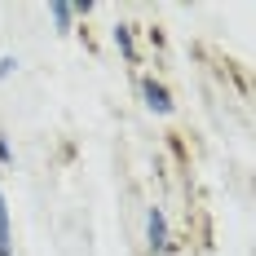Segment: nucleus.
Here are the masks:
<instances>
[{
	"mask_svg": "<svg viewBox=\"0 0 256 256\" xmlns=\"http://www.w3.org/2000/svg\"><path fill=\"white\" fill-rule=\"evenodd\" d=\"M146 243H150L154 256H168V252H172V234H168V216H164V208H150V212H146Z\"/></svg>",
	"mask_w": 256,
	"mask_h": 256,
	"instance_id": "obj_1",
	"label": "nucleus"
},
{
	"mask_svg": "<svg viewBox=\"0 0 256 256\" xmlns=\"http://www.w3.org/2000/svg\"><path fill=\"white\" fill-rule=\"evenodd\" d=\"M142 98H146V106H150L154 115H172V93H168V84L146 80V84H142Z\"/></svg>",
	"mask_w": 256,
	"mask_h": 256,
	"instance_id": "obj_2",
	"label": "nucleus"
},
{
	"mask_svg": "<svg viewBox=\"0 0 256 256\" xmlns=\"http://www.w3.org/2000/svg\"><path fill=\"white\" fill-rule=\"evenodd\" d=\"M115 49L124 53V62H137V44H132V26L128 22L115 26Z\"/></svg>",
	"mask_w": 256,
	"mask_h": 256,
	"instance_id": "obj_3",
	"label": "nucleus"
},
{
	"mask_svg": "<svg viewBox=\"0 0 256 256\" xmlns=\"http://www.w3.org/2000/svg\"><path fill=\"white\" fill-rule=\"evenodd\" d=\"M0 256H14V230H9V204L0 194Z\"/></svg>",
	"mask_w": 256,
	"mask_h": 256,
	"instance_id": "obj_4",
	"label": "nucleus"
},
{
	"mask_svg": "<svg viewBox=\"0 0 256 256\" xmlns=\"http://www.w3.org/2000/svg\"><path fill=\"white\" fill-rule=\"evenodd\" d=\"M49 14H53V22H58V31H71L76 14H71V4H66V0H53V4H49Z\"/></svg>",
	"mask_w": 256,
	"mask_h": 256,
	"instance_id": "obj_5",
	"label": "nucleus"
},
{
	"mask_svg": "<svg viewBox=\"0 0 256 256\" xmlns=\"http://www.w3.org/2000/svg\"><path fill=\"white\" fill-rule=\"evenodd\" d=\"M14 71H18V62H14V58H0V80H9Z\"/></svg>",
	"mask_w": 256,
	"mask_h": 256,
	"instance_id": "obj_6",
	"label": "nucleus"
},
{
	"mask_svg": "<svg viewBox=\"0 0 256 256\" xmlns=\"http://www.w3.org/2000/svg\"><path fill=\"white\" fill-rule=\"evenodd\" d=\"M71 14H76V18H88V14H93V0H80V4H71Z\"/></svg>",
	"mask_w": 256,
	"mask_h": 256,
	"instance_id": "obj_7",
	"label": "nucleus"
},
{
	"mask_svg": "<svg viewBox=\"0 0 256 256\" xmlns=\"http://www.w3.org/2000/svg\"><path fill=\"white\" fill-rule=\"evenodd\" d=\"M0 164H14V146H9V137H0Z\"/></svg>",
	"mask_w": 256,
	"mask_h": 256,
	"instance_id": "obj_8",
	"label": "nucleus"
}]
</instances>
